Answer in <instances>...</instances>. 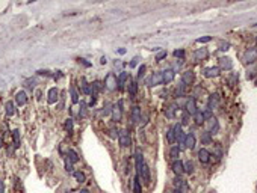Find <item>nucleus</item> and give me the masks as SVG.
<instances>
[{"label": "nucleus", "instance_id": "41", "mask_svg": "<svg viewBox=\"0 0 257 193\" xmlns=\"http://www.w3.org/2000/svg\"><path fill=\"white\" fill-rule=\"evenodd\" d=\"M174 56L183 59V57H185V50H176V51H174Z\"/></svg>", "mask_w": 257, "mask_h": 193}, {"label": "nucleus", "instance_id": "19", "mask_svg": "<svg viewBox=\"0 0 257 193\" xmlns=\"http://www.w3.org/2000/svg\"><path fill=\"white\" fill-rule=\"evenodd\" d=\"M173 170H174V174L178 177V175H181L185 172V167H183V163L180 162V160H176L174 162V165H173Z\"/></svg>", "mask_w": 257, "mask_h": 193}, {"label": "nucleus", "instance_id": "2", "mask_svg": "<svg viewBox=\"0 0 257 193\" xmlns=\"http://www.w3.org/2000/svg\"><path fill=\"white\" fill-rule=\"evenodd\" d=\"M116 84H118V79H116V76L114 72H109L108 76H106V79H104V86L108 88L109 91H114L116 88Z\"/></svg>", "mask_w": 257, "mask_h": 193}, {"label": "nucleus", "instance_id": "17", "mask_svg": "<svg viewBox=\"0 0 257 193\" xmlns=\"http://www.w3.org/2000/svg\"><path fill=\"white\" fill-rule=\"evenodd\" d=\"M15 103L18 104V106H24L26 103H27V97H26V92H17V95H15Z\"/></svg>", "mask_w": 257, "mask_h": 193}, {"label": "nucleus", "instance_id": "30", "mask_svg": "<svg viewBox=\"0 0 257 193\" xmlns=\"http://www.w3.org/2000/svg\"><path fill=\"white\" fill-rule=\"evenodd\" d=\"M178 154H180V148L174 145L173 148H171V151H169V157L173 158V160H177L178 158Z\"/></svg>", "mask_w": 257, "mask_h": 193}, {"label": "nucleus", "instance_id": "49", "mask_svg": "<svg viewBox=\"0 0 257 193\" xmlns=\"http://www.w3.org/2000/svg\"><path fill=\"white\" fill-rule=\"evenodd\" d=\"M138 60H139V57H135L132 62H130V67H136V63H138Z\"/></svg>", "mask_w": 257, "mask_h": 193}, {"label": "nucleus", "instance_id": "8", "mask_svg": "<svg viewBox=\"0 0 257 193\" xmlns=\"http://www.w3.org/2000/svg\"><path fill=\"white\" fill-rule=\"evenodd\" d=\"M194 80H195L194 71H185L183 74H181V83H185L186 86H188V84H192Z\"/></svg>", "mask_w": 257, "mask_h": 193}, {"label": "nucleus", "instance_id": "25", "mask_svg": "<svg viewBox=\"0 0 257 193\" xmlns=\"http://www.w3.org/2000/svg\"><path fill=\"white\" fill-rule=\"evenodd\" d=\"M136 92H138V83L135 80H132L130 83H128V94H130L132 97H135Z\"/></svg>", "mask_w": 257, "mask_h": 193}, {"label": "nucleus", "instance_id": "24", "mask_svg": "<svg viewBox=\"0 0 257 193\" xmlns=\"http://www.w3.org/2000/svg\"><path fill=\"white\" fill-rule=\"evenodd\" d=\"M194 121H195V124H198V125H201L203 122H204L206 121V118H204V113H203V112H197L195 115H194Z\"/></svg>", "mask_w": 257, "mask_h": 193}, {"label": "nucleus", "instance_id": "34", "mask_svg": "<svg viewBox=\"0 0 257 193\" xmlns=\"http://www.w3.org/2000/svg\"><path fill=\"white\" fill-rule=\"evenodd\" d=\"M82 91L85 92V94H92V89H91V86H89V84L86 83V80H85V79H82Z\"/></svg>", "mask_w": 257, "mask_h": 193}, {"label": "nucleus", "instance_id": "13", "mask_svg": "<svg viewBox=\"0 0 257 193\" xmlns=\"http://www.w3.org/2000/svg\"><path fill=\"white\" fill-rule=\"evenodd\" d=\"M174 80V71L173 70H165L162 71V83H171Z\"/></svg>", "mask_w": 257, "mask_h": 193}, {"label": "nucleus", "instance_id": "35", "mask_svg": "<svg viewBox=\"0 0 257 193\" xmlns=\"http://www.w3.org/2000/svg\"><path fill=\"white\" fill-rule=\"evenodd\" d=\"M201 142H203V143H206V145L210 143V142H212V134H210L209 131L203 133V134H201Z\"/></svg>", "mask_w": 257, "mask_h": 193}, {"label": "nucleus", "instance_id": "12", "mask_svg": "<svg viewBox=\"0 0 257 193\" xmlns=\"http://www.w3.org/2000/svg\"><path fill=\"white\" fill-rule=\"evenodd\" d=\"M198 160L201 163H209V160H210V153L207 151L206 148H201L200 151H198Z\"/></svg>", "mask_w": 257, "mask_h": 193}, {"label": "nucleus", "instance_id": "7", "mask_svg": "<svg viewBox=\"0 0 257 193\" xmlns=\"http://www.w3.org/2000/svg\"><path fill=\"white\" fill-rule=\"evenodd\" d=\"M256 59H257V50L256 48H250V50L245 51V55H243V62L245 63H253Z\"/></svg>", "mask_w": 257, "mask_h": 193}, {"label": "nucleus", "instance_id": "43", "mask_svg": "<svg viewBox=\"0 0 257 193\" xmlns=\"http://www.w3.org/2000/svg\"><path fill=\"white\" fill-rule=\"evenodd\" d=\"M85 115H86V104L82 101L80 103V116H85Z\"/></svg>", "mask_w": 257, "mask_h": 193}, {"label": "nucleus", "instance_id": "33", "mask_svg": "<svg viewBox=\"0 0 257 193\" xmlns=\"http://www.w3.org/2000/svg\"><path fill=\"white\" fill-rule=\"evenodd\" d=\"M166 140H168L169 143H173V142L176 140V133H174V128H169V130H168V133H166Z\"/></svg>", "mask_w": 257, "mask_h": 193}, {"label": "nucleus", "instance_id": "26", "mask_svg": "<svg viewBox=\"0 0 257 193\" xmlns=\"http://www.w3.org/2000/svg\"><path fill=\"white\" fill-rule=\"evenodd\" d=\"M133 193H142V187H141V181H139V175H136L135 183H133Z\"/></svg>", "mask_w": 257, "mask_h": 193}, {"label": "nucleus", "instance_id": "20", "mask_svg": "<svg viewBox=\"0 0 257 193\" xmlns=\"http://www.w3.org/2000/svg\"><path fill=\"white\" fill-rule=\"evenodd\" d=\"M176 110H177V107L174 106V104H171V106H166L165 107V116L168 118V119H173V118L176 116Z\"/></svg>", "mask_w": 257, "mask_h": 193}, {"label": "nucleus", "instance_id": "50", "mask_svg": "<svg viewBox=\"0 0 257 193\" xmlns=\"http://www.w3.org/2000/svg\"><path fill=\"white\" fill-rule=\"evenodd\" d=\"M80 62L83 63L85 67H91V63H89V62H86V60H85V59H80Z\"/></svg>", "mask_w": 257, "mask_h": 193}, {"label": "nucleus", "instance_id": "27", "mask_svg": "<svg viewBox=\"0 0 257 193\" xmlns=\"http://www.w3.org/2000/svg\"><path fill=\"white\" fill-rule=\"evenodd\" d=\"M67 155H68V160H70L71 163H76V162H79V155L76 154V151H73V149H68Z\"/></svg>", "mask_w": 257, "mask_h": 193}, {"label": "nucleus", "instance_id": "31", "mask_svg": "<svg viewBox=\"0 0 257 193\" xmlns=\"http://www.w3.org/2000/svg\"><path fill=\"white\" fill-rule=\"evenodd\" d=\"M127 77H128V76H127V72H124V71H123V72L120 74V76H118V88H120V89L124 86V83H126Z\"/></svg>", "mask_w": 257, "mask_h": 193}, {"label": "nucleus", "instance_id": "32", "mask_svg": "<svg viewBox=\"0 0 257 193\" xmlns=\"http://www.w3.org/2000/svg\"><path fill=\"white\" fill-rule=\"evenodd\" d=\"M12 137H14V146L15 148H18L20 146V140H21V137H20V130H14L12 131Z\"/></svg>", "mask_w": 257, "mask_h": 193}, {"label": "nucleus", "instance_id": "40", "mask_svg": "<svg viewBox=\"0 0 257 193\" xmlns=\"http://www.w3.org/2000/svg\"><path fill=\"white\" fill-rule=\"evenodd\" d=\"M189 113L186 110H183V113H181V124H189Z\"/></svg>", "mask_w": 257, "mask_h": 193}, {"label": "nucleus", "instance_id": "28", "mask_svg": "<svg viewBox=\"0 0 257 193\" xmlns=\"http://www.w3.org/2000/svg\"><path fill=\"white\" fill-rule=\"evenodd\" d=\"M5 110H6V115L8 116H12L14 113H15V109H14V104L11 103V101H8L6 104H5Z\"/></svg>", "mask_w": 257, "mask_h": 193}, {"label": "nucleus", "instance_id": "57", "mask_svg": "<svg viewBox=\"0 0 257 193\" xmlns=\"http://www.w3.org/2000/svg\"><path fill=\"white\" fill-rule=\"evenodd\" d=\"M65 193H70V192H65Z\"/></svg>", "mask_w": 257, "mask_h": 193}, {"label": "nucleus", "instance_id": "51", "mask_svg": "<svg viewBox=\"0 0 257 193\" xmlns=\"http://www.w3.org/2000/svg\"><path fill=\"white\" fill-rule=\"evenodd\" d=\"M228 47H230V45L227 44V42H226V44H221V50H227Z\"/></svg>", "mask_w": 257, "mask_h": 193}, {"label": "nucleus", "instance_id": "15", "mask_svg": "<svg viewBox=\"0 0 257 193\" xmlns=\"http://www.w3.org/2000/svg\"><path fill=\"white\" fill-rule=\"evenodd\" d=\"M132 122L135 125L141 122V109H139L138 106H135L133 109H132Z\"/></svg>", "mask_w": 257, "mask_h": 193}, {"label": "nucleus", "instance_id": "6", "mask_svg": "<svg viewBox=\"0 0 257 193\" xmlns=\"http://www.w3.org/2000/svg\"><path fill=\"white\" fill-rule=\"evenodd\" d=\"M118 140H120V145L121 146H130V134L127 133V130H121L120 134H118Z\"/></svg>", "mask_w": 257, "mask_h": 193}, {"label": "nucleus", "instance_id": "39", "mask_svg": "<svg viewBox=\"0 0 257 193\" xmlns=\"http://www.w3.org/2000/svg\"><path fill=\"white\" fill-rule=\"evenodd\" d=\"M65 128H67L68 133H73V119H71V118L65 119Z\"/></svg>", "mask_w": 257, "mask_h": 193}, {"label": "nucleus", "instance_id": "46", "mask_svg": "<svg viewBox=\"0 0 257 193\" xmlns=\"http://www.w3.org/2000/svg\"><path fill=\"white\" fill-rule=\"evenodd\" d=\"M144 71H145V65H142L141 68H139V72H138V77H139V79L144 76Z\"/></svg>", "mask_w": 257, "mask_h": 193}, {"label": "nucleus", "instance_id": "10", "mask_svg": "<svg viewBox=\"0 0 257 193\" xmlns=\"http://www.w3.org/2000/svg\"><path fill=\"white\" fill-rule=\"evenodd\" d=\"M173 128H174V133H176V139H177L180 143H185V137H186V134L181 131V125L177 124V125H174Z\"/></svg>", "mask_w": 257, "mask_h": 193}, {"label": "nucleus", "instance_id": "14", "mask_svg": "<svg viewBox=\"0 0 257 193\" xmlns=\"http://www.w3.org/2000/svg\"><path fill=\"white\" fill-rule=\"evenodd\" d=\"M204 76H206L207 79L218 77V76H219V68H218V67H210V68H206V70H204Z\"/></svg>", "mask_w": 257, "mask_h": 193}, {"label": "nucleus", "instance_id": "37", "mask_svg": "<svg viewBox=\"0 0 257 193\" xmlns=\"http://www.w3.org/2000/svg\"><path fill=\"white\" fill-rule=\"evenodd\" d=\"M183 167H185V172H188V174H192V172H194V163H192V162L183 163Z\"/></svg>", "mask_w": 257, "mask_h": 193}, {"label": "nucleus", "instance_id": "1", "mask_svg": "<svg viewBox=\"0 0 257 193\" xmlns=\"http://www.w3.org/2000/svg\"><path fill=\"white\" fill-rule=\"evenodd\" d=\"M145 84L147 86H157V84H162V71L160 72H154V74H151L150 77H147L145 79Z\"/></svg>", "mask_w": 257, "mask_h": 193}, {"label": "nucleus", "instance_id": "23", "mask_svg": "<svg viewBox=\"0 0 257 193\" xmlns=\"http://www.w3.org/2000/svg\"><path fill=\"white\" fill-rule=\"evenodd\" d=\"M58 95H59L58 88H51V89L49 91V103H50V104L56 103V100H58Z\"/></svg>", "mask_w": 257, "mask_h": 193}, {"label": "nucleus", "instance_id": "38", "mask_svg": "<svg viewBox=\"0 0 257 193\" xmlns=\"http://www.w3.org/2000/svg\"><path fill=\"white\" fill-rule=\"evenodd\" d=\"M70 92H71V101L76 104V103H79V95H77V91L74 89V88H71L70 89Z\"/></svg>", "mask_w": 257, "mask_h": 193}, {"label": "nucleus", "instance_id": "36", "mask_svg": "<svg viewBox=\"0 0 257 193\" xmlns=\"http://www.w3.org/2000/svg\"><path fill=\"white\" fill-rule=\"evenodd\" d=\"M73 175H74V178H76L79 183H85V180H86V178H85V174L80 172V170H77V172H73Z\"/></svg>", "mask_w": 257, "mask_h": 193}, {"label": "nucleus", "instance_id": "42", "mask_svg": "<svg viewBox=\"0 0 257 193\" xmlns=\"http://www.w3.org/2000/svg\"><path fill=\"white\" fill-rule=\"evenodd\" d=\"M65 170L70 174H73V166H71V162L70 160H65Z\"/></svg>", "mask_w": 257, "mask_h": 193}, {"label": "nucleus", "instance_id": "16", "mask_svg": "<svg viewBox=\"0 0 257 193\" xmlns=\"http://www.w3.org/2000/svg\"><path fill=\"white\" fill-rule=\"evenodd\" d=\"M186 148H189V149H192L195 146V136L192 134V133H189V134H186V137H185V143H183Z\"/></svg>", "mask_w": 257, "mask_h": 193}, {"label": "nucleus", "instance_id": "55", "mask_svg": "<svg viewBox=\"0 0 257 193\" xmlns=\"http://www.w3.org/2000/svg\"><path fill=\"white\" fill-rule=\"evenodd\" d=\"M173 193H180V192H178V190H174V192H173Z\"/></svg>", "mask_w": 257, "mask_h": 193}, {"label": "nucleus", "instance_id": "29", "mask_svg": "<svg viewBox=\"0 0 257 193\" xmlns=\"http://www.w3.org/2000/svg\"><path fill=\"white\" fill-rule=\"evenodd\" d=\"M185 92H186V84L185 83H180L178 86H177V89H176V97H183Z\"/></svg>", "mask_w": 257, "mask_h": 193}, {"label": "nucleus", "instance_id": "47", "mask_svg": "<svg viewBox=\"0 0 257 193\" xmlns=\"http://www.w3.org/2000/svg\"><path fill=\"white\" fill-rule=\"evenodd\" d=\"M111 110H112V109H111V104H106V109L103 110V115H108Z\"/></svg>", "mask_w": 257, "mask_h": 193}, {"label": "nucleus", "instance_id": "21", "mask_svg": "<svg viewBox=\"0 0 257 193\" xmlns=\"http://www.w3.org/2000/svg\"><path fill=\"white\" fill-rule=\"evenodd\" d=\"M218 103H219V95L218 94H213V95H210V98H209V110H213L215 107L218 106Z\"/></svg>", "mask_w": 257, "mask_h": 193}, {"label": "nucleus", "instance_id": "56", "mask_svg": "<svg viewBox=\"0 0 257 193\" xmlns=\"http://www.w3.org/2000/svg\"><path fill=\"white\" fill-rule=\"evenodd\" d=\"M256 42H257V36H256Z\"/></svg>", "mask_w": 257, "mask_h": 193}, {"label": "nucleus", "instance_id": "18", "mask_svg": "<svg viewBox=\"0 0 257 193\" xmlns=\"http://www.w3.org/2000/svg\"><path fill=\"white\" fill-rule=\"evenodd\" d=\"M231 67H233L231 59H228V57H221L219 59V68H222V70H231Z\"/></svg>", "mask_w": 257, "mask_h": 193}, {"label": "nucleus", "instance_id": "5", "mask_svg": "<svg viewBox=\"0 0 257 193\" xmlns=\"http://www.w3.org/2000/svg\"><path fill=\"white\" fill-rule=\"evenodd\" d=\"M174 186H176V189H177L180 193H188V192H189L188 183H186L185 180L178 178V177H176V180H174Z\"/></svg>", "mask_w": 257, "mask_h": 193}, {"label": "nucleus", "instance_id": "11", "mask_svg": "<svg viewBox=\"0 0 257 193\" xmlns=\"http://www.w3.org/2000/svg\"><path fill=\"white\" fill-rule=\"evenodd\" d=\"M207 125H209V133H210V134H215V133L219 130V124H218V121H216V118H213V116L209 119Z\"/></svg>", "mask_w": 257, "mask_h": 193}, {"label": "nucleus", "instance_id": "53", "mask_svg": "<svg viewBox=\"0 0 257 193\" xmlns=\"http://www.w3.org/2000/svg\"><path fill=\"white\" fill-rule=\"evenodd\" d=\"M2 146H3V139L0 137V148H2Z\"/></svg>", "mask_w": 257, "mask_h": 193}, {"label": "nucleus", "instance_id": "44", "mask_svg": "<svg viewBox=\"0 0 257 193\" xmlns=\"http://www.w3.org/2000/svg\"><path fill=\"white\" fill-rule=\"evenodd\" d=\"M209 41H212V36H203V38L197 39V42H200V44H201V42H209Z\"/></svg>", "mask_w": 257, "mask_h": 193}, {"label": "nucleus", "instance_id": "54", "mask_svg": "<svg viewBox=\"0 0 257 193\" xmlns=\"http://www.w3.org/2000/svg\"><path fill=\"white\" fill-rule=\"evenodd\" d=\"M79 193H89V192H88V190H86V189H85V190H80V192H79Z\"/></svg>", "mask_w": 257, "mask_h": 193}, {"label": "nucleus", "instance_id": "22", "mask_svg": "<svg viewBox=\"0 0 257 193\" xmlns=\"http://www.w3.org/2000/svg\"><path fill=\"white\" fill-rule=\"evenodd\" d=\"M207 56H209V51L206 48H198L195 51V59L197 60H204V59H207Z\"/></svg>", "mask_w": 257, "mask_h": 193}, {"label": "nucleus", "instance_id": "9", "mask_svg": "<svg viewBox=\"0 0 257 193\" xmlns=\"http://www.w3.org/2000/svg\"><path fill=\"white\" fill-rule=\"evenodd\" d=\"M112 112H114V119H115L116 122L121 121V118H123V100L118 101V106L114 107Z\"/></svg>", "mask_w": 257, "mask_h": 193}, {"label": "nucleus", "instance_id": "45", "mask_svg": "<svg viewBox=\"0 0 257 193\" xmlns=\"http://www.w3.org/2000/svg\"><path fill=\"white\" fill-rule=\"evenodd\" d=\"M165 56H166V51H160V53H157V55H156V60H162Z\"/></svg>", "mask_w": 257, "mask_h": 193}, {"label": "nucleus", "instance_id": "48", "mask_svg": "<svg viewBox=\"0 0 257 193\" xmlns=\"http://www.w3.org/2000/svg\"><path fill=\"white\" fill-rule=\"evenodd\" d=\"M0 193H5V183L0 181Z\"/></svg>", "mask_w": 257, "mask_h": 193}, {"label": "nucleus", "instance_id": "52", "mask_svg": "<svg viewBox=\"0 0 257 193\" xmlns=\"http://www.w3.org/2000/svg\"><path fill=\"white\" fill-rule=\"evenodd\" d=\"M118 51H120V55H124V53H126V50H124V48H120Z\"/></svg>", "mask_w": 257, "mask_h": 193}, {"label": "nucleus", "instance_id": "3", "mask_svg": "<svg viewBox=\"0 0 257 193\" xmlns=\"http://www.w3.org/2000/svg\"><path fill=\"white\" fill-rule=\"evenodd\" d=\"M136 175L141 177L145 184H150V183H151V174H150V167H148L145 163L141 166V170H139V174H136Z\"/></svg>", "mask_w": 257, "mask_h": 193}, {"label": "nucleus", "instance_id": "4", "mask_svg": "<svg viewBox=\"0 0 257 193\" xmlns=\"http://www.w3.org/2000/svg\"><path fill=\"white\" fill-rule=\"evenodd\" d=\"M185 110H186L189 115H195V113L198 112V110H197V100H195V97H191V98L186 101Z\"/></svg>", "mask_w": 257, "mask_h": 193}]
</instances>
